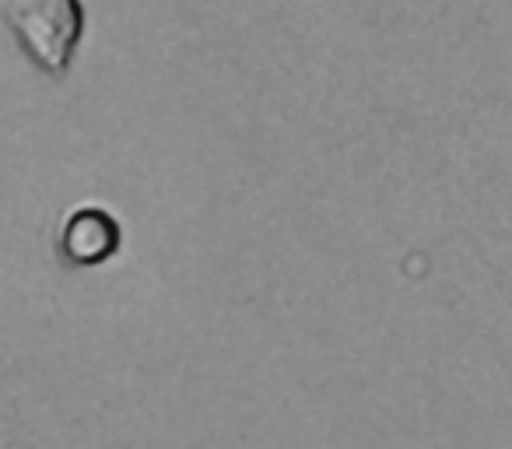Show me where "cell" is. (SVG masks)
Segmentation results:
<instances>
[{
  "label": "cell",
  "mask_w": 512,
  "mask_h": 449,
  "mask_svg": "<svg viewBox=\"0 0 512 449\" xmlns=\"http://www.w3.org/2000/svg\"><path fill=\"white\" fill-rule=\"evenodd\" d=\"M0 15L39 71L53 81L67 78L88 25L81 0H0Z\"/></svg>",
  "instance_id": "6da1fadb"
},
{
  "label": "cell",
  "mask_w": 512,
  "mask_h": 449,
  "mask_svg": "<svg viewBox=\"0 0 512 449\" xmlns=\"http://www.w3.org/2000/svg\"><path fill=\"white\" fill-rule=\"evenodd\" d=\"M120 250V225L102 207H78L67 214L64 229L57 236V253L74 267L106 264Z\"/></svg>",
  "instance_id": "7a4b0ae2"
}]
</instances>
